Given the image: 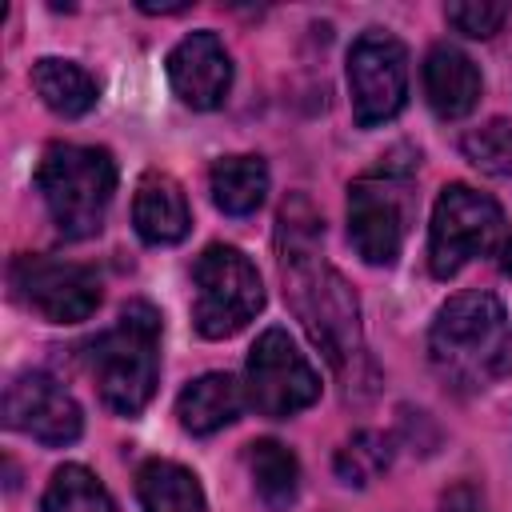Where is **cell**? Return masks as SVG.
I'll use <instances>...</instances> for the list:
<instances>
[{"mask_svg":"<svg viewBox=\"0 0 512 512\" xmlns=\"http://www.w3.org/2000/svg\"><path fill=\"white\" fill-rule=\"evenodd\" d=\"M320 216L304 196L284 200L276 216V248H280V276L284 296L292 300L296 316L304 320L308 336L324 348L328 364L340 376H356V360H364L360 340V308L348 280L324 260L320 248Z\"/></svg>","mask_w":512,"mask_h":512,"instance_id":"6da1fadb","label":"cell"},{"mask_svg":"<svg viewBox=\"0 0 512 512\" xmlns=\"http://www.w3.org/2000/svg\"><path fill=\"white\" fill-rule=\"evenodd\" d=\"M36 188L60 236H96L116 192V160L96 144H48L36 164Z\"/></svg>","mask_w":512,"mask_h":512,"instance_id":"7a4b0ae2","label":"cell"},{"mask_svg":"<svg viewBox=\"0 0 512 512\" xmlns=\"http://www.w3.org/2000/svg\"><path fill=\"white\" fill-rule=\"evenodd\" d=\"M88 360L104 404L120 416H140L160 380V312L148 300L124 304L120 320L92 340Z\"/></svg>","mask_w":512,"mask_h":512,"instance_id":"3957f363","label":"cell"},{"mask_svg":"<svg viewBox=\"0 0 512 512\" xmlns=\"http://www.w3.org/2000/svg\"><path fill=\"white\" fill-rule=\"evenodd\" d=\"M192 284V324L204 340L236 336L264 308L260 272L236 244H208L192 264Z\"/></svg>","mask_w":512,"mask_h":512,"instance_id":"277c9868","label":"cell"},{"mask_svg":"<svg viewBox=\"0 0 512 512\" xmlns=\"http://www.w3.org/2000/svg\"><path fill=\"white\" fill-rule=\"evenodd\" d=\"M408 176L412 164H396V156L380 160L372 172L352 180L348 188V240L368 264H396L408 236Z\"/></svg>","mask_w":512,"mask_h":512,"instance_id":"5b68a950","label":"cell"},{"mask_svg":"<svg viewBox=\"0 0 512 512\" xmlns=\"http://www.w3.org/2000/svg\"><path fill=\"white\" fill-rule=\"evenodd\" d=\"M244 392L260 416L284 420L320 400V372L284 328H264L248 348Z\"/></svg>","mask_w":512,"mask_h":512,"instance_id":"8992f818","label":"cell"},{"mask_svg":"<svg viewBox=\"0 0 512 512\" xmlns=\"http://www.w3.org/2000/svg\"><path fill=\"white\" fill-rule=\"evenodd\" d=\"M504 216L500 204L488 192H476L472 184H448L436 196L432 224H428V268L436 280L456 276L472 256L488 252Z\"/></svg>","mask_w":512,"mask_h":512,"instance_id":"52a82bcc","label":"cell"},{"mask_svg":"<svg viewBox=\"0 0 512 512\" xmlns=\"http://www.w3.org/2000/svg\"><path fill=\"white\" fill-rule=\"evenodd\" d=\"M348 92H352V116L360 128L388 124L404 108V100H408V52L392 32L368 28L352 40Z\"/></svg>","mask_w":512,"mask_h":512,"instance_id":"ba28073f","label":"cell"},{"mask_svg":"<svg viewBox=\"0 0 512 512\" xmlns=\"http://www.w3.org/2000/svg\"><path fill=\"white\" fill-rule=\"evenodd\" d=\"M12 288L48 324H80L100 308V276L76 260L20 256L12 264Z\"/></svg>","mask_w":512,"mask_h":512,"instance_id":"9c48e42d","label":"cell"},{"mask_svg":"<svg viewBox=\"0 0 512 512\" xmlns=\"http://www.w3.org/2000/svg\"><path fill=\"white\" fill-rule=\"evenodd\" d=\"M4 424L40 444H72L84 432V412L76 396L48 372H20L4 388Z\"/></svg>","mask_w":512,"mask_h":512,"instance_id":"30bf717a","label":"cell"},{"mask_svg":"<svg viewBox=\"0 0 512 512\" xmlns=\"http://www.w3.org/2000/svg\"><path fill=\"white\" fill-rule=\"evenodd\" d=\"M500 328H504V304L492 292H480V288L456 292L432 320V332H428L432 360L448 368H460L472 356L488 360Z\"/></svg>","mask_w":512,"mask_h":512,"instance_id":"8fae6325","label":"cell"},{"mask_svg":"<svg viewBox=\"0 0 512 512\" xmlns=\"http://www.w3.org/2000/svg\"><path fill=\"white\" fill-rule=\"evenodd\" d=\"M168 84L196 112L220 108L232 88V60H228V48L220 44V36L208 28L188 32L168 52Z\"/></svg>","mask_w":512,"mask_h":512,"instance_id":"7c38bea8","label":"cell"},{"mask_svg":"<svg viewBox=\"0 0 512 512\" xmlns=\"http://www.w3.org/2000/svg\"><path fill=\"white\" fill-rule=\"evenodd\" d=\"M480 68L456 44H436L424 56V96L440 120H460L480 104Z\"/></svg>","mask_w":512,"mask_h":512,"instance_id":"4fadbf2b","label":"cell"},{"mask_svg":"<svg viewBox=\"0 0 512 512\" xmlns=\"http://www.w3.org/2000/svg\"><path fill=\"white\" fill-rule=\"evenodd\" d=\"M132 224L144 244H176L192 228L184 188L168 172H144L132 196Z\"/></svg>","mask_w":512,"mask_h":512,"instance_id":"5bb4252c","label":"cell"},{"mask_svg":"<svg viewBox=\"0 0 512 512\" xmlns=\"http://www.w3.org/2000/svg\"><path fill=\"white\" fill-rule=\"evenodd\" d=\"M248 404V392L236 376L228 372H204L196 380L184 384V392L176 396V416L184 424V432L192 436H212L220 428H228L232 420H240Z\"/></svg>","mask_w":512,"mask_h":512,"instance_id":"9a60e30c","label":"cell"},{"mask_svg":"<svg viewBox=\"0 0 512 512\" xmlns=\"http://www.w3.org/2000/svg\"><path fill=\"white\" fill-rule=\"evenodd\" d=\"M136 500L144 512H208L196 472L160 456L136 468Z\"/></svg>","mask_w":512,"mask_h":512,"instance_id":"2e32d148","label":"cell"},{"mask_svg":"<svg viewBox=\"0 0 512 512\" xmlns=\"http://www.w3.org/2000/svg\"><path fill=\"white\" fill-rule=\"evenodd\" d=\"M32 88L36 96L56 112V116H84L96 108V80L76 64V60H60V56H40L32 64Z\"/></svg>","mask_w":512,"mask_h":512,"instance_id":"e0dca14e","label":"cell"},{"mask_svg":"<svg viewBox=\"0 0 512 512\" xmlns=\"http://www.w3.org/2000/svg\"><path fill=\"white\" fill-rule=\"evenodd\" d=\"M208 188L220 212L248 216L268 196V164L260 156H224L208 172Z\"/></svg>","mask_w":512,"mask_h":512,"instance_id":"ac0fdd59","label":"cell"},{"mask_svg":"<svg viewBox=\"0 0 512 512\" xmlns=\"http://www.w3.org/2000/svg\"><path fill=\"white\" fill-rule=\"evenodd\" d=\"M248 472L260 504L268 512H288L300 492V464L280 440H256L248 444Z\"/></svg>","mask_w":512,"mask_h":512,"instance_id":"d6986e66","label":"cell"},{"mask_svg":"<svg viewBox=\"0 0 512 512\" xmlns=\"http://www.w3.org/2000/svg\"><path fill=\"white\" fill-rule=\"evenodd\" d=\"M40 512H116V500L84 464H64L40 496Z\"/></svg>","mask_w":512,"mask_h":512,"instance_id":"ffe728a7","label":"cell"},{"mask_svg":"<svg viewBox=\"0 0 512 512\" xmlns=\"http://www.w3.org/2000/svg\"><path fill=\"white\" fill-rule=\"evenodd\" d=\"M392 464V440L384 432H356L340 452H336V476L344 484H368Z\"/></svg>","mask_w":512,"mask_h":512,"instance_id":"44dd1931","label":"cell"},{"mask_svg":"<svg viewBox=\"0 0 512 512\" xmlns=\"http://www.w3.org/2000/svg\"><path fill=\"white\" fill-rule=\"evenodd\" d=\"M464 156L488 172V176H512V124L508 120H488L480 128H472L460 140Z\"/></svg>","mask_w":512,"mask_h":512,"instance_id":"7402d4cb","label":"cell"},{"mask_svg":"<svg viewBox=\"0 0 512 512\" xmlns=\"http://www.w3.org/2000/svg\"><path fill=\"white\" fill-rule=\"evenodd\" d=\"M444 20L456 32L472 36V40H488L508 20V4H496V0H456V4L444 8Z\"/></svg>","mask_w":512,"mask_h":512,"instance_id":"603a6c76","label":"cell"},{"mask_svg":"<svg viewBox=\"0 0 512 512\" xmlns=\"http://www.w3.org/2000/svg\"><path fill=\"white\" fill-rule=\"evenodd\" d=\"M440 512H484V500H480L468 484H460V488H452V492L440 500Z\"/></svg>","mask_w":512,"mask_h":512,"instance_id":"cb8c5ba5","label":"cell"},{"mask_svg":"<svg viewBox=\"0 0 512 512\" xmlns=\"http://www.w3.org/2000/svg\"><path fill=\"white\" fill-rule=\"evenodd\" d=\"M488 372L492 376H508L512 372V336H500L488 352Z\"/></svg>","mask_w":512,"mask_h":512,"instance_id":"d4e9b609","label":"cell"},{"mask_svg":"<svg viewBox=\"0 0 512 512\" xmlns=\"http://www.w3.org/2000/svg\"><path fill=\"white\" fill-rule=\"evenodd\" d=\"M188 8V0H180V4H152V0H140V12H184Z\"/></svg>","mask_w":512,"mask_h":512,"instance_id":"484cf974","label":"cell"},{"mask_svg":"<svg viewBox=\"0 0 512 512\" xmlns=\"http://www.w3.org/2000/svg\"><path fill=\"white\" fill-rule=\"evenodd\" d=\"M500 268H504V272L512 276V236H508V240L500 244Z\"/></svg>","mask_w":512,"mask_h":512,"instance_id":"4316f807","label":"cell"}]
</instances>
